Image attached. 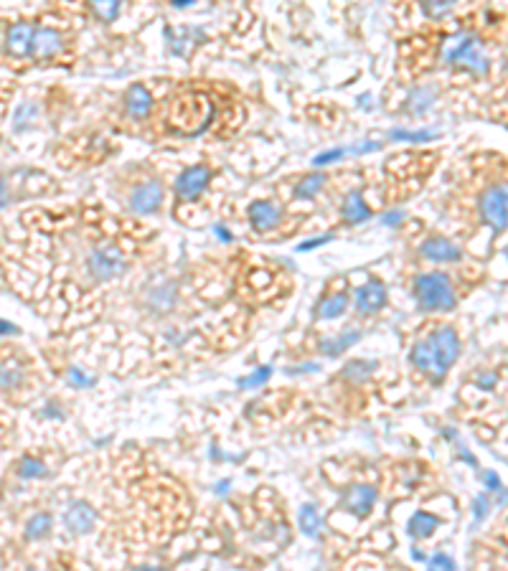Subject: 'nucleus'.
<instances>
[{"instance_id":"f257e3e1","label":"nucleus","mask_w":508,"mask_h":571,"mask_svg":"<svg viewBox=\"0 0 508 571\" xmlns=\"http://www.w3.org/2000/svg\"><path fill=\"white\" fill-rule=\"evenodd\" d=\"M470 231H491L496 237L508 234V158L498 153H483L468 160L465 191L460 206Z\"/></svg>"},{"instance_id":"f03ea898","label":"nucleus","mask_w":508,"mask_h":571,"mask_svg":"<svg viewBox=\"0 0 508 571\" xmlns=\"http://www.w3.org/2000/svg\"><path fill=\"white\" fill-rule=\"evenodd\" d=\"M412 295L425 313H453L460 302V287L448 270H430L412 280Z\"/></svg>"},{"instance_id":"7ed1b4c3","label":"nucleus","mask_w":508,"mask_h":571,"mask_svg":"<svg viewBox=\"0 0 508 571\" xmlns=\"http://www.w3.org/2000/svg\"><path fill=\"white\" fill-rule=\"evenodd\" d=\"M214 120V105L201 92H183L168 107V127L181 138H194L209 130Z\"/></svg>"},{"instance_id":"20e7f679","label":"nucleus","mask_w":508,"mask_h":571,"mask_svg":"<svg viewBox=\"0 0 508 571\" xmlns=\"http://www.w3.org/2000/svg\"><path fill=\"white\" fill-rule=\"evenodd\" d=\"M417 254L425 262L437 264V267H448V264L458 267V264H465V249L455 239L445 237V234H430V237L422 239Z\"/></svg>"},{"instance_id":"39448f33","label":"nucleus","mask_w":508,"mask_h":571,"mask_svg":"<svg viewBox=\"0 0 508 571\" xmlns=\"http://www.w3.org/2000/svg\"><path fill=\"white\" fill-rule=\"evenodd\" d=\"M87 270L94 280L110 282L127 270V262H125V257H122L120 249L110 247V244H102V247L89 249Z\"/></svg>"},{"instance_id":"423d86ee","label":"nucleus","mask_w":508,"mask_h":571,"mask_svg":"<svg viewBox=\"0 0 508 571\" xmlns=\"http://www.w3.org/2000/svg\"><path fill=\"white\" fill-rule=\"evenodd\" d=\"M36 21L31 18H18V21L8 23L6 33H3V54L13 61L31 59V41H34Z\"/></svg>"},{"instance_id":"0eeeda50","label":"nucleus","mask_w":508,"mask_h":571,"mask_svg":"<svg viewBox=\"0 0 508 571\" xmlns=\"http://www.w3.org/2000/svg\"><path fill=\"white\" fill-rule=\"evenodd\" d=\"M409 363H412L420 374H425L435 386L442 384V381L448 379V374H450V368L442 363L440 356H437L432 343L427 341V335L425 338H420V341H415V346H412V351H409Z\"/></svg>"},{"instance_id":"6e6552de","label":"nucleus","mask_w":508,"mask_h":571,"mask_svg":"<svg viewBox=\"0 0 508 571\" xmlns=\"http://www.w3.org/2000/svg\"><path fill=\"white\" fill-rule=\"evenodd\" d=\"M64 46H67V41H64V33L59 28L36 23L34 41H31V61L34 64H51L54 59H59Z\"/></svg>"},{"instance_id":"1a4fd4ad","label":"nucleus","mask_w":508,"mask_h":571,"mask_svg":"<svg viewBox=\"0 0 508 571\" xmlns=\"http://www.w3.org/2000/svg\"><path fill=\"white\" fill-rule=\"evenodd\" d=\"M427 341L432 343V348L437 351V356L442 358V363L448 368H453L458 363L460 353H463V338H460V330L450 323H440L427 333Z\"/></svg>"},{"instance_id":"9d476101","label":"nucleus","mask_w":508,"mask_h":571,"mask_svg":"<svg viewBox=\"0 0 508 571\" xmlns=\"http://www.w3.org/2000/svg\"><path fill=\"white\" fill-rule=\"evenodd\" d=\"M31 381V366L16 353L0 356V394H18Z\"/></svg>"},{"instance_id":"9b49d317","label":"nucleus","mask_w":508,"mask_h":571,"mask_svg":"<svg viewBox=\"0 0 508 571\" xmlns=\"http://www.w3.org/2000/svg\"><path fill=\"white\" fill-rule=\"evenodd\" d=\"M211 176H214V173H211L209 165H188L186 171L178 173L176 183H173V191H176V196L183 198V201H196V198H201L206 193Z\"/></svg>"},{"instance_id":"f8f14e48","label":"nucleus","mask_w":508,"mask_h":571,"mask_svg":"<svg viewBox=\"0 0 508 571\" xmlns=\"http://www.w3.org/2000/svg\"><path fill=\"white\" fill-rule=\"evenodd\" d=\"M488 107H491L493 120L503 122L508 127V33L501 46V54H498V82L493 84Z\"/></svg>"},{"instance_id":"ddd939ff","label":"nucleus","mask_w":508,"mask_h":571,"mask_svg":"<svg viewBox=\"0 0 508 571\" xmlns=\"http://www.w3.org/2000/svg\"><path fill=\"white\" fill-rule=\"evenodd\" d=\"M163 198H166V193H163L161 183L143 181L133 188V193H130V209L140 216L155 214V211L163 206Z\"/></svg>"},{"instance_id":"4468645a","label":"nucleus","mask_w":508,"mask_h":571,"mask_svg":"<svg viewBox=\"0 0 508 571\" xmlns=\"http://www.w3.org/2000/svg\"><path fill=\"white\" fill-rule=\"evenodd\" d=\"M94 526H97V511L87 500H72L64 511V528L74 536H84V533H92Z\"/></svg>"},{"instance_id":"2eb2a0df","label":"nucleus","mask_w":508,"mask_h":571,"mask_svg":"<svg viewBox=\"0 0 508 571\" xmlns=\"http://www.w3.org/2000/svg\"><path fill=\"white\" fill-rule=\"evenodd\" d=\"M376 498H379V493H376V488H371V485H351V488L343 493L341 508L346 513H351V516L364 518L374 511Z\"/></svg>"},{"instance_id":"dca6fc26","label":"nucleus","mask_w":508,"mask_h":571,"mask_svg":"<svg viewBox=\"0 0 508 571\" xmlns=\"http://www.w3.org/2000/svg\"><path fill=\"white\" fill-rule=\"evenodd\" d=\"M282 219H285V211H282V206L277 204V201L262 198V201H254V204L249 206V224L257 231L277 229V226L282 224Z\"/></svg>"},{"instance_id":"f3484780","label":"nucleus","mask_w":508,"mask_h":571,"mask_svg":"<svg viewBox=\"0 0 508 571\" xmlns=\"http://www.w3.org/2000/svg\"><path fill=\"white\" fill-rule=\"evenodd\" d=\"M153 105L155 97L145 84H133L122 94V107H125L127 117H133V120H145L153 112Z\"/></svg>"},{"instance_id":"a211bd4d","label":"nucleus","mask_w":508,"mask_h":571,"mask_svg":"<svg viewBox=\"0 0 508 571\" xmlns=\"http://www.w3.org/2000/svg\"><path fill=\"white\" fill-rule=\"evenodd\" d=\"M389 300V292L381 280H369L356 290V310L361 315H374L379 313Z\"/></svg>"},{"instance_id":"6ab92c4d","label":"nucleus","mask_w":508,"mask_h":571,"mask_svg":"<svg viewBox=\"0 0 508 571\" xmlns=\"http://www.w3.org/2000/svg\"><path fill=\"white\" fill-rule=\"evenodd\" d=\"M341 219L351 226L366 224L371 219V206L366 204V198L361 191H348L346 198L341 201Z\"/></svg>"},{"instance_id":"aec40b11","label":"nucleus","mask_w":508,"mask_h":571,"mask_svg":"<svg viewBox=\"0 0 508 571\" xmlns=\"http://www.w3.org/2000/svg\"><path fill=\"white\" fill-rule=\"evenodd\" d=\"M13 475H16L18 480H23V483H34V480L49 478L51 470L39 455H31V452H26V455L18 457L16 465H13Z\"/></svg>"},{"instance_id":"412c9836","label":"nucleus","mask_w":508,"mask_h":571,"mask_svg":"<svg viewBox=\"0 0 508 571\" xmlns=\"http://www.w3.org/2000/svg\"><path fill=\"white\" fill-rule=\"evenodd\" d=\"M51 531H54V513L49 511H36L34 516L26 518V523H23V539L31 541V544L49 539Z\"/></svg>"},{"instance_id":"4be33fe9","label":"nucleus","mask_w":508,"mask_h":571,"mask_svg":"<svg viewBox=\"0 0 508 571\" xmlns=\"http://www.w3.org/2000/svg\"><path fill=\"white\" fill-rule=\"evenodd\" d=\"M361 333L356 328H343L338 335H331V338H323L321 343H318V348H321L323 356H341L346 348H351L354 343H359Z\"/></svg>"},{"instance_id":"5701e85b","label":"nucleus","mask_w":508,"mask_h":571,"mask_svg":"<svg viewBox=\"0 0 508 571\" xmlns=\"http://www.w3.org/2000/svg\"><path fill=\"white\" fill-rule=\"evenodd\" d=\"M348 308V295L346 292H331V295L323 297L315 308V318L318 320H336L346 313Z\"/></svg>"},{"instance_id":"b1692460","label":"nucleus","mask_w":508,"mask_h":571,"mask_svg":"<svg viewBox=\"0 0 508 571\" xmlns=\"http://www.w3.org/2000/svg\"><path fill=\"white\" fill-rule=\"evenodd\" d=\"M326 183H328V176L323 171H313V173H308V176H303L298 181V186H295V198L298 201H313L318 193L326 188Z\"/></svg>"},{"instance_id":"393cba45","label":"nucleus","mask_w":508,"mask_h":571,"mask_svg":"<svg viewBox=\"0 0 508 571\" xmlns=\"http://www.w3.org/2000/svg\"><path fill=\"white\" fill-rule=\"evenodd\" d=\"M435 99H437L435 87H417L412 89V94H409L404 105H407V110L412 112V115H425V112L435 105Z\"/></svg>"},{"instance_id":"a878e982","label":"nucleus","mask_w":508,"mask_h":571,"mask_svg":"<svg viewBox=\"0 0 508 571\" xmlns=\"http://www.w3.org/2000/svg\"><path fill=\"white\" fill-rule=\"evenodd\" d=\"M437 526H440L437 516H432V513H427V511H417L415 516L409 518L407 528L415 539H430L432 533L437 531Z\"/></svg>"},{"instance_id":"bb28decb","label":"nucleus","mask_w":508,"mask_h":571,"mask_svg":"<svg viewBox=\"0 0 508 571\" xmlns=\"http://www.w3.org/2000/svg\"><path fill=\"white\" fill-rule=\"evenodd\" d=\"M298 523H300V531H303L305 536H321L323 518H321V513H318V508L310 506V503H305V506L300 508Z\"/></svg>"},{"instance_id":"cd10ccee","label":"nucleus","mask_w":508,"mask_h":571,"mask_svg":"<svg viewBox=\"0 0 508 571\" xmlns=\"http://www.w3.org/2000/svg\"><path fill=\"white\" fill-rule=\"evenodd\" d=\"M437 135L430 130H392L389 132V140L394 143H430Z\"/></svg>"},{"instance_id":"c85d7f7f","label":"nucleus","mask_w":508,"mask_h":571,"mask_svg":"<svg viewBox=\"0 0 508 571\" xmlns=\"http://www.w3.org/2000/svg\"><path fill=\"white\" fill-rule=\"evenodd\" d=\"M376 363L374 361H351L346 368H343V376L348 381H364L374 374Z\"/></svg>"},{"instance_id":"c756f323","label":"nucleus","mask_w":508,"mask_h":571,"mask_svg":"<svg viewBox=\"0 0 508 571\" xmlns=\"http://www.w3.org/2000/svg\"><path fill=\"white\" fill-rule=\"evenodd\" d=\"M36 117H39V107H36L34 102H21L16 115H13L16 130H26V127H31V122H36Z\"/></svg>"},{"instance_id":"7c9ffc66","label":"nucleus","mask_w":508,"mask_h":571,"mask_svg":"<svg viewBox=\"0 0 508 571\" xmlns=\"http://www.w3.org/2000/svg\"><path fill=\"white\" fill-rule=\"evenodd\" d=\"M92 13L97 18H100L102 23H112L117 16H120V3H115V0H97V3H92Z\"/></svg>"},{"instance_id":"2f4dec72","label":"nucleus","mask_w":508,"mask_h":571,"mask_svg":"<svg viewBox=\"0 0 508 571\" xmlns=\"http://www.w3.org/2000/svg\"><path fill=\"white\" fill-rule=\"evenodd\" d=\"M272 376V366H260L257 371H252L249 376L239 379V389H260L262 384H267Z\"/></svg>"},{"instance_id":"473e14b6","label":"nucleus","mask_w":508,"mask_h":571,"mask_svg":"<svg viewBox=\"0 0 508 571\" xmlns=\"http://www.w3.org/2000/svg\"><path fill=\"white\" fill-rule=\"evenodd\" d=\"M346 155H351V150L348 148H333V150H323V153H318L313 158V165L321 171V168H326V165H333L338 163V160H343Z\"/></svg>"},{"instance_id":"72a5a7b5","label":"nucleus","mask_w":508,"mask_h":571,"mask_svg":"<svg viewBox=\"0 0 508 571\" xmlns=\"http://www.w3.org/2000/svg\"><path fill=\"white\" fill-rule=\"evenodd\" d=\"M67 381L72 384V389H89V386H94V376L84 374V368L79 366L67 368Z\"/></svg>"},{"instance_id":"f704fd0d","label":"nucleus","mask_w":508,"mask_h":571,"mask_svg":"<svg viewBox=\"0 0 508 571\" xmlns=\"http://www.w3.org/2000/svg\"><path fill=\"white\" fill-rule=\"evenodd\" d=\"M13 201V183L6 173H0V211H6Z\"/></svg>"},{"instance_id":"c9c22d12","label":"nucleus","mask_w":508,"mask_h":571,"mask_svg":"<svg viewBox=\"0 0 508 571\" xmlns=\"http://www.w3.org/2000/svg\"><path fill=\"white\" fill-rule=\"evenodd\" d=\"M328 242H333V234H323V237H315V239H308V242H303L300 244V252H310V249H318L321 244H328Z\"/></svg>"},{"instance_id":"e433bc0d","label":"nucleus","mask_w":508,"mask_h":571,"mask_svg":"<svg viewBox=\"0 0 508 571\" xmlns=\"http://www.w3.org/2000/svg\"><path fill=\"white\" fill-rule=\"evenodd\" d=\"M402 219H404V211L402 209H392V211H387V214L381 216V224H384V226H399V224H402Z\"/></svg>"},{"instance_id":"4c0bfd02","label":"nucleus","mask_w":508,"mask_h":571,"mask_svg":"<svg viewBox=\"0 0 508 571\" xmlns=\"http://www.w3.org/2000/svg\"><path fill=\"white\" fill-rule=\"evenodd\" d=\"M214 237L219 239V242H224V244L234 242V234H232V231H229L224 224H216V226H214Z\"/></svg>"},{"instance_id":"58836bf2","label":"nucleus","mask_w":508,"mask_h":571,"mask_svg":"<svg viewBox=\"0 0 508 571\" xmlns=\"http://www.w3.org/2000/svg\"><path fill=\"white\" fill-rule=\"evenodd\" d=\"M496 381H498L496 374H481V376H478V386H481V389H486V391H491L493 386H496Z\"/></svg>"},{"instance_id":"ea45409f","label":"nucleus","mask_w":508,"mask_h":571,"mask_svg":"<svg viewBox=\"0 0 508 571\" xmlns=\"http://www.w3.org/2000/svg\"><path fill=\"white\" fill-rule=\"evenodd\" d=\"M310 371H318V363H303L298 368H288V374H310Z\"/></svg>"},{"instance_id":"a19ab883","label":"nucleus","mask_w":508,"mask_h":571,"mask_svg":"<svg viewBox=\"0 0 508 571\" xmlns=\"http://www.w3.org/2000/svg\"><path fill=\"white\" fill-rule=\"evenodd\" d=\"M483 480H486V485H488V488H491V490L501 488V480H498L493 473H486V478H483Z\"/></svg>"},{"instance_id":"79ce46f5","label":"nucleus","mask_w":508,"mask_h":571,"mask_svg":"<svg viewBox=\"0 0 508 571\" xmlns=\"http://www.w3.org/2000/svg\"><path fill=\"white\" fill-rule=\"evenodd\" d=\"M227 488H229V480H221V483L216 485V493L224 495V493H227Z\"/></svg>"},{"instance_id":"37998d69","label":"nucleus","mask_w":508,"mask_h":571,"mask_svg":"<svg viewBox=\"0 0 508 571\" xmlns=\"http://www.w3.org/2000/svg\"><path fill=\"white\" fill-rule=\"evenodd\" d=\"M135 571H166V569H161V566H140V569Z\"/></svg>"},{"instance_id":"c03bdc74","label":"nucleus","mask_w":508,"mask_h":571,"mask_svg":"<svg viewBox=\"0 0 508 571\" xmlns=\"http://www.w3.org/2000/svg\"><path fill=\"white\" fill-rule=\"evenodd\" d=\"M26 571H39V569H26Z\"/></svg>"}]
</instances>
